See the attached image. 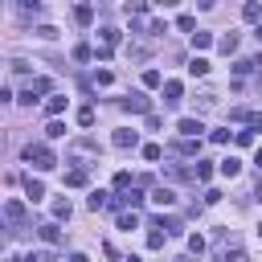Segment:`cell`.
Returning a JSON list of instances; mask_svg holds the SVG:
<instances>
[{
	"instance_id": "cell-1",
	"label": "cell",
	"mask_w": 262,
	"mask_h": 262,
	"mask_svg": "<svg viewBox=\"0 0 262 262\" xmlns=\"http://www.w3.org/2000/svg\"><path fill=\"white\" fill-rule=\"evenodd\" d=\"M25 160H29L33 168H53V164H57V156H53L45 143H29V147H25Z\"/></svg>"
},
{
	"instance_id": "cell-2",
	"label": "cell",
	"mask_w": 262,
	"mask_h": 262,
	"mask_svg": "<svg viewBox=\"0 0 262 262\" xmlns=\"http://www.w3.org/2000/svg\"><path fill=\"white\" fill-rule=\"evenodd\" d=\"M123 111H135V115H147V111H151V98H147L143 90H131V94L123 98Z\"/></svg>"
},
{
	"instance_id": "cell-3",
	"label": "cell",
	"mask_w": 262,
	"mask_h": 262,
	"mask_svg": "<svg viewBox=\"0 0 262 262\" xmlns=\"http://www.w3.org/2000/svg\"><path fill=\"white\" fill-rule=\"evenodd\" d=\"M176 131H180L184 139H196L205 127H201V119H180V123H176Z\"/></svg>"
},
{
	"instance_id": "cell-4",
	"label": "cell",
	"mask_w": 262,
	"mask_h": 262,
	"mask_svg": "<svg viewBox=\"0 0 262 262\" xmlns=\"http://www.w3.org/2000/svg\"><path fill=\"white\" fill-rule=\"evenodd\" d=\"M111 143L127 151V147H135V143H139V135H135V131H115V135H111Z\"/></svg>"
},
{
	"instance_id": "cell-5",
	"label": "cell",
	"mask_w": 262,
	"mask_h": 262,
	"mask_svg": "<svg viewBox=\"0 0 262 262\" xmlns=\"http://www.w3.org/2000/svg\"><path fill=\"white\" fill-rule=\"evenodd\" d=\"M4 217H8V225H20V221H25V205H20V201H8V205H4Z\"/></svg>"
},
{
	"instance_id": "cell-6",
	"label": "cell",
	"mask_w": 262,
	"mask_h": 262,
	"mask_svg": "<svg viewBox=\"0 0 262 262\" xmlns=\"http://www.w3.org/2000/svg\"><path fill=\"white\" fill-rule=\"evenodd\" d=\"M180 94H184V90H180V82H164V102H168V106H176V102H180Z\"/></svg>"
},
{
	"instance_id": "cell-7",
	"label": "cell",
	"mask_w": 262,
	"mask_h": 262,
	"mask_svg": "<svg viewBox=\"0 0 262 262\" xmlns=\"http://www.w3.org/2000/svg\"><path fill=\"white\" fill-rule=\"evenodd\" d=\"M25 192H29V201H41V196H45V184L29 176V180H25Z\"/></svg>"
},
{
	"instance_id": "cell-8",
	"label": "cell",
	"mask_w": 262,
	"mask_h": 262,
	"mask_svg": "<svg viewBox=\"0 0 262 262\" xmlns=\"http://www.w3.org/2000/svg\"><path fill=\"white\" fill-rule=\"evenodd\" d=\"M74 20H78V25H90V20H94V8H90V4H78V8H74Z\"/></svg>"
},
{
	"instance_id": "cell-9",
	"label": "cell",
	"mask_w": 262,
	"mask_h": 262,
	"mask_svg": "<svg viewBox=\"0 0 262 262\" xmlns=\"http://www.w3.org/2000/svg\"><path fill=\"white\" fill-rule=\"evenodd\" d=\"M237 172H242V160L225 156V160H221V176H237Z\"/></svg>"
},
{
	"instance_id": "cell-10",
	"label": "cell",
	"mask_w": 262,
	"mask_h": 262,
	"mask_svg": "<svg viewBox=\"0 0 262 262\" xmlns=\"http://www.w3.org/2000/svg\"><path fill=\"white\" fill-rule=\"evenodd\" d=\"M41 237H45L49 246H61V229H57V225H41Z\"/></svg>"
},
{
	"instance_id": "cell-11",
	"label": "cell",
	"mask_w": 262,
	"mask_h": 262,
	"mask_svg": "<svg viewBox=\"0 0 262 262\" xmlns=\"http://www.w3.org/2000/svg\"><path fill=\"white\" fill-rule=\"evenodd\" d=\"M221 262H250V254L233 246V250H221Z\"/></svg>"
},
{
	"instance_id": "cell-12",
	"label": "cell",
	"mask_w": 262,
	"mask_h": 262,
	"mask_svg": "<svg viewBox=\"0 0 262 262\" xmlns=\"http://www.w3.org/2000/svg\"><path fill=\"white\" fill-rule=\"evenodd\" d=\"M188 74H192V78L209 74V61H205V57H192V61H188Z\"/></svg>"
},
{
	"instance_id": "cell-13",
	"label": "cell",
	"mask_w": 262,
	"mask_h": 262,
	"mask_svg": "<svg viewBox=\"0 0 262 262\" xmlns=\"http://www.w3.org/2000/svg\"><path fill=\"white\" fill-rule=\"evenodd\" d=\"M151 201H156V205H172V201H176V192H172V188H156V192H151Z\"/></svg>"
},
{
	"instance_id": "cell-14",
	"label": "cell",
	"mask_w": 262,
	"mask_h": 262,
	"mask_svg": "<svg viewBox=\"0 0 262 262\" xmlns=\"http://www.w3.org/2000/svg\"><path fill=\"white\" fill-rule=\"evenodd\" d=\"M217 45H221V53H233V49H237V33H225Z\"/></svg>"
},
{
	"instance_id": "cell-15",
	"label": "cell",
	"mask_w": 262,
	"mask_h": 262,
	"mask_svg": "<svg viewBox=\"0 0 262 262\" xmlns=\"http://www.w3.org/2000/svg\"><path fill=\"white\" fill-rule=\"evenodd\" d=\"M176 151H184V156H196V151H201V143H196V139H180V143H176Z\"/></svg>"
},
{
	"instance_id": "cell-16",
	"label": "cell",
	"mask_w": 262,
	"mask_h": 262,
	"mask_svg": "<svg viewBox=\"0 0 262 262\" xmlns=\"http://www.w3.org/2000/svg\"><path fill=\"white\" fill-rule=\"evenodd\" d=\"M66 184H70V188H82V184H86V172H82V168H74V172L66 176Z\"/></svg>"
},
{
	"instance_id": "cell-17",
	"label": "cell",
	"mask_w": 262,
	"mask_h": 262,
	"mask_svg": "<svg viewBox=\"0 0 262 262\" xmlns=\"http://www.w3.org/2000/svg\"><path fill=\"white\" fill-rule=\"evenodd\" d=\"M53 217L57 221H70V201H53Z\"/></svg>"
},
{
	"instance_id": "cell-18",
	"label": "cell",
	"mask_w": 262,
	"mask_h": 262,
	"mask_svg": "<svg viewBox=\"0 0 262 262\" xmlns=\"http://www.w3.org/2000/svg\"><path fill=\"white\" fill-rule=\"evenodd\" d=\"M242 16H246V20H258V16H262V4H254V0H250V4L242 8Z\"/></svg>"
},
{
	"instance_id": "cell-19",
	"label": "cell",
	"mask_w": 262,
	"mask_h": 262,
	"mask_svg": "<svg viewBox=\"0 0 262 262\" xmlns=\"http://www.w3.org/2000/svg\"><path fill=\"white\" fill-rule=\"evenodd\" d=\"M192 45H196V49H205V45H213V33H201V29H196V33H192Z\"/></svg>"
},
{
	"instance_id": "cell-20",
	"label": "cell",
	"mask_w": 262,
	"mask_h": 262,
	"mask_svg": "<svg viewBox=\"0 0 262 262\" xmlns=\"http://www.w3.org/2000/svg\"><path fill=\"white\" fill-rule=\"evenodd\" d=\"M90 57H94L90 45H74V61H90Z\"/></svg>"
},
{
	"instance_id": "cell-21",
	"label": "cell",
	"mask_w": 262,
	"mask_h": 262,
	"mask_svg": "<svg viewBox=\"0 0 262 262\" xmlns=\"http://www.w3.org/2000/svg\"><path fill=\"white\" fill-rule=\"evenodd\" d=\"M209 172H213V168H209L205 160H196V168H192V180H209Z\"/></svg>"
},
{
	"instance_id": "cell-22",
	"label": "cell",
	"mask_w": 262,
	"mask_h": 262,
	"mask_svg": "<svg viewBox=\"0 0 262 262\" xmlns=\"http://www.w3.org/2000/svg\"><path fill=\"white\" fill-rule=\"evenodd\" d=\"M164 78H160V70H143V86H160Z\"/></svg>"
},
{
	"instance_id": "cell-23",
	"label": "cell",
	"mask_w": 262,
	"mask_h": 262,
	"mask_svg": "<svg viewBox=\"0 0 262 262\" xmlns=\"http://www.w3.org/2000/svg\"><path fill=\"white\" fill-rule=\"evenodd\" d=\"M45 135H49V139H61V135H66V127H61V123H57V119H53V123H49V127H45Z\"/></svg>"
},
{
	"instance_id": "cell-24",
	"label": "cell",
	"mask_w": 262,
	"mask_h": 262,
	"mask_svg": "<svg viewBox=\"0 0 262 262\" xmlns=\"http://www.w3.org/2000/svg\"><path fill=\"white\" fill-rule=\"evenodd\" d=\"M176 25H180V29H184V33H192V29H196V20H192V16H188V12H184V16H176Z\"/></svg>"
},
{
	"instance_id": "cell-25",
	"label": "cell",
	"mask_w": 262,
	"mask_h": 262,
	"mask_svg": "<svg viewBox=\"0 0 262 262\" xmlns=\"http://www.w3.org/2000/svg\"><path fill=\"white\" fill-rule=\"evenodd\" d=\"M61 111H66V98H61V94H57V98H49V115H61Z\"/></svg>"
},
{
	"instance_id": "cell-26",
	"label": "cell",
	"mask_w": 262,
	"mask_h": 262,
	"mask_svg": "<svg viewBox=\"0 0 262 262\" xmlns=\"http://www.w3.org/2000/svg\"><path fill=\"white\" fill-rule=\"evenodd\" d=\"M98 37H102V45H115V41H119V33H115V29H102Z\"/></svg>"
},
{
	"instance_id": "cell-27",
	"label": "cell",
	"mask_w": 262,
	"mask_h": 262,
	"mask_svg": "<svg viewBox=\"0 0 262 262\" xmlns=\"http://www.w3.org/2000/svg\"><path fill=\"white\" fill-rule=\"evenodd\" d=\"M78 123H82V127H90V123H94V111H90V106H86V111H78Z\"/></svg>"
},
{
	"instance_id": "cell-28",
	"label": "cell",
	"mask_w": 262,
	"mask_h": 262,
	"mask_svg": "<svg viewBox=\"0 0 262 262\" xmlns=\"http://www.w3.org/2000/svg\"><path fill=\"white\" fill-rule=\"evenodd\" d=\"M233 139H237V143H242V147H250V143H254V131H237V135H233Z\"/></svg>"
},
{
	"instance_id": "cell-29",
	"label": "cell",
	"mask_w": 262,
	"mask_h": 262,
	"mask_svg": "<svg viewBox=\"0 0 262 262\" xmlns=\"http://www.w3.org/2000/svg\"><path fill=\"white\" fill-rule=\"evenodd\" d=\"M160 156H164V151H160L156 143H147V147H143V160H160Z\"/></svg>"
},
{
	"instance_id": "cell-30",
	"label": "cell",
	"mask_w": 262,
	"mask_h": 262,
	"mask_svg": "<svg viewBox=\"0 0 262 262\" xmlns=\"http://www.w3.org/2000/svg\"><path fill=\"white\" fill-rule=\"evenodd\" d=\"M119 229H135V213H123L119 217Z\"/></svg>"
},
{
	"instance_id": "cell-31",
	"label": "cell",
	"mask_w": 262,
	"mask_h": 262,
	"mask_svg": "<svg viewBox=\"0 0 262 262\" xmlns=\"http://www.w3.org/2000/svg\"><path fill=\"white\" fill-rule=\"evenodd\" d=\"M164 237H168V233H147V246H151V250H160V246H164Z\"/></svg>"
},
{
	"instance_id": "cell-32",
	"label": "cell",
	"mask_w": 262,
	"mask_h": 262,
	"mask_svg": "<svg viewBox=\"0 0 262 262\" xmlns=\"http://www.w3.org/2000/svg\"><path fill=\"white\" fill-rule=\"evenodd\" d=\"M29 262H53V254H49V250H37V254H33Z\"/></svg>"
},
{
	"instance_id": "cell-33",
	"label": "cell",
	"mask_w": 262,
	"mask_h": 262,
	"mask_svg": "<svg viewBox=\"0 0 262 262\" xmlns=\"http://www.w3.org/2000/svg\"><path fill=\"white\" fill-rule=\"evenodd\" d=\"M66 262H90V258H86V254H70Z\"/></svg>"
},
{
	"instance_id": "cell-34",
	"label": "cell",
	"mask_w": 262,
	"mask_h": 262,
	"mask_svg": "<svg viewBox=\"0 0 262 262\" xmlns=\"http://www.w3.org/2000/svg\"><path fill=\"white\" fill-rule=\"evenodd\" d=\"M254 164H258V168H262V147H258V156H254Z\"/></svg>"
},
{
	"instance_id": "cell-35",
	"label": "cell",
	"mask_w": 262,
	"mask_h": 262,
	"mask_svg": "<svg viewBox=\"0 0 262 262\" xmlns=\"http://www.w3.org/2000/svg\"><path fill=\"white\" fill-rule=\"evenodd\" d=\"M254 196H258V201H262V180H258V188H254Z\"/></svg>"
},
{
	"instance_id": "cell-36",
	"label": "cell",
	"mask_w": 262,
	"mask_h": 262,
	"mask_svg": "<svg viewBox=\"0 0 262 262\" xmlns=\"http://www.w3.org/2000/svg\"><path fill=\"white\" fill-rule=\"evenodd\" d=\"M258 41H262V25H258Z\"/></svg>"
},
{
	"instance_id": "cell-37",
	"label": "cell",
	"mask_w": 262,
	"mask_h": 262,
	"mask_svg": "<svg viewBox=\"0 0 262 262\" xmlns=\"http://www.w3.org/2000/svg\"><path fill=\"white\" fill-rule=\"evenodd\" d=\"M258 237H262V225H258Z\"/></svg>"
}]
</instances>
